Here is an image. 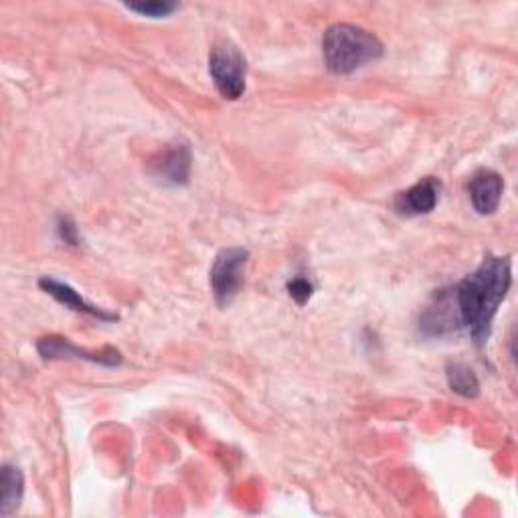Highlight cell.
<instances>
[{"instance_id":"6da1fadb","label":"cell","mask_w":518,"mask_h":518,"mask_svg":"<svg viewBox=\"0 0 518 518\" xmlns=\"http://www.w3.org/2000/svg\"><path fill=\"white\" fill-rule=\"evenodd\" d=\"M512 286V264L510 257L486 255L482 264L466 276L454 292L456 308L462 320V326L470 328V334L476 344H484L492 320L504 302Z\"/></svg>"},{"instance_id":"7a4b0ae2","label":"cell","mask_w":518,"mask_h":518,"mask_svg":"<svg viewBox=\"0 0 518 518\" xmlns=\"http://www.w3.org/2000/svg\"><path fill=\"white\" fill-rule=\"evenodd\" d=\"M326 67L336 75H351L383 57V43L357 25L336 23L322 37Z\"/></svg>"},{"instance_id":"3957f363","label":"cell","mask_w":518,"mask_h":518,"mask_svg":"<svg viewBox=\"0 0 518 518\" xmlns=\"http://www.w3.org/2000/svg\"><path fill=\"white\" fill-rule=\"evenodd\" d=\"M249 262V251L243 247H229L217 253L211 268V292L217 306H229L243 288L245 266Z\"/></svg>"},{"instance_id":"277c9868","label":"cell","mask_w":518,"mask_h":518,"mask_svg":"<svg viewBox=\"0 0 518 518\" xmlns=\"http://www.w3.org/2000/svg\"><path fill=\"white\" fill-rule=\"evenodd\" d=\"M209 73L217 92L225 100H239L245 94L247 63L237 47L223 43L217 45L209 55Z\"/></svg>"},{"instance_id":"5b68a950","label":"cell","mask_w":518,"mask_h":518,"mask_svg":"<svg viewBox=\"0 0 518 518\" xmlns=\"http://www.w3.org/2000/svg\"><path fill=\"white\" fill-rule=\"evenodd\" d=\"M37 351L43 359L55 361V359H83L90 363H98L104 367H118L122 363V355L116 349H102V351H83L77 349L67 338L61 336H45L39 340Z\"/></svg>"},{"instance_id":"8992f818","label":"cell","mask_w":518,"mask_h":518,"mask_svg":"<svg viewBox=\"0 0 518 518\" xmlns=\"http://www.w3.org/2000/svg\"><path fill=\"white\" fill-rule=\"evenodd\" d=\"M460 328H462V320L456 308L454 292L452 290L438 292L434 302H431L421 314L419 330L427 336H444Z\"/></svg>"},{"instance_id":"52a82bcc","label":"cell","mask_w":518,"mask_h":518,"mask_svg":"<svg viewBox=\"0 0 518 518\" xmlns=\"http://www.w3.org/2000/svg\"><path fill=\"white\" fill-rule=\"evenodd\" d=\"M442 193V183L436 179H423L395 199V207L403 215H427L436 209Z\"/></svg>"},{"instance_id":"ba28073f","label":"cell","mask_w":518,"mask_h":518,"mask_svg":"<svg viewBox=\"0 0 518 518\" xmlns=\"http://www.w3.org/2000/svg\"><path fill=\"white\" fill-rule=\"evenodd\" d=\"M472 207L480 215H492L502 201L504 193V181L494 170H480L472 177L468 185Z\"/></svg>"},{"instance_id":"9c48e42d","label":"cell","mask_w":518,"mask_h":518,"mask_svg":"<svg viewBox=\"0 0 518 518\" xmlns=\"http://www.w3.org/2000/svg\"><path fill=\"white\" fill-rule=\"evenodd\" d=\"M154 175L168 185H185L191 175V150L185 144H172L154 162Z\"/></svg>"},{"instance_id":"30bf717a","label":"cell","mask_w":518,"mask_h":518,"mask_svg":"<svg viewBox=\"0 0 518 518\" xmlns=\"http://www.w3.org/2000/svg\"><path fill=\"white\" fill-rule=\"evenodd\" d=\"M39 286H41V290H45L49 296H53L57 302H61L63 306H67V308H71V310H75V312L88 314V316H94V318L106 320V322L118 320L116 314L106 312V310H102V308H96V306L90 304V302H85L79 292H75L71 286H67V284H63V282H59V280H55V278L45 276V278L39 280Z\"/></svg>"},{"instance_id":"8fae6325","label":"cell","mask_w":518,"mask_h":518,"mask_svg":"<svg viewBox=\"0 0 518 518\" xmlns=\"http://www.w3.org/2000/svg\"><path fill=\"white\" fill-rule=\"evenodd\" d=\"M25 478L17 466L5 464L3 476H0V514L11 516L23 500Z\"/></svg>"},{"instance_id":"7c38bea8","label":"cell","mask_w":518,"mask_h":518,"mask_svg":"<svg viewBox=\"0 0 518 518\" xmlns=\"http://www.w3.org/2000/svg\"><path fill=\"white\" fill-rule=\"evenodd\" d=\"M446 377H448L450 389L462 397H476L480 393V381L476 373L464 363L448 365Z\"/></svg>"},{"instance_id":"4fadbf2b","label":"cell","mask_w":518,"mask_h":518,"mask_svg":"<svg viewBox=\"0 0 518 518\" xmlns=\"http://www.w3.org/2000/svg\"><path fill=\"white\" fill-rule=\"evenodd\" d=\"M130 11L142 15V17H150V19H160V17H168L170 13H175L179 9L177 3H166V0H150V3H132L128 5Z\"/></svg>"},{"instance_id":"5bb4252c","label":"cell","mask_w":518,"mask_h":518,"mask_svg":"<svg viewBox=\"0 0 518 518\" xmlns=\"http://www.w3.org/2000/svg\"><path fill=\"white\" fill-rule=\"evenodd\" d=\"M288 292L290 296L296 300V304H306L314 292L312 284L306 280V278H294L290 284H288Z\"/></svg>"},{"instance_id":"9a60e30c","label":"cell","mask_w":518,"mask_h":518,"mask_svg":"<svg viewBox=\"0 0 518 518\" xmlns=\"http://www.w3.org/2000/svg\"><path fill=\"white\" fill-rule=\"evenodd\" d=\"M59 231H61V237H63L67 243L77 245V229H75V225H73L69 219H63V221H61Z\"/></svg>"}]
</instances>
